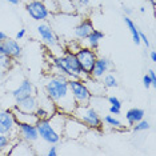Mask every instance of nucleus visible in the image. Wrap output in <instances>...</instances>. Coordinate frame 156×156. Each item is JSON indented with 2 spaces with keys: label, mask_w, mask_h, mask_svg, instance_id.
<instances>
[{
  "label": "nucleus",
  "mask_w": 156,
  "mask_h": 156,
  "mask_svg": "<svg viewBox=\"0 0 156 156\" xmlns=\"http://www.w3.org/2000/svg\"><path fill=\"white\" fill-rule=\"evenodd\" d=\"M68 77L60 72H52V75L45 81V95L51 99L56 109L66 115H72L76 108V103L71 95L68 87Z\"/></svg>",
  "instance_id": "1"
},
{
  "label": "nucleus",
  "mask_w": 156,
  "mask_h": 156,
  "mask_svg": "<svg viewBox=\"0 0 156 156\" xmlns=\"http://www.w3.org/2000/svg\"><path fill=\"white\" fill-rule=\"evenodd\" d=\"M72 116L80 120L87 129H101L103 120L96 109H94L90 105H76L75 111L72 112Z\"/></svg>",
  "instance_id": "2"
},
{
  "label": "nucleus",
  "mask_w": 156,
  "mask_h": 156,
  "mask_svg": "<svg viewBox=\"0 0 156 156\" xmlns=\"http://www.w3.org/2000/svg\"><path fill=\"white\" fill-rule=\"evenodd\" d=\"M68 87L71 91L73 100L76 105H90L92 100V95L88 90L87 84L81 79H69L68 80Z\"/></svg>",
  "instance_id": "3"
},
{
  "label": "nucleus",
  "mask_w": 156,
  "mask_h": 156,
  "mask_svg": "<svg viewBox=\"0 0 156 156\" xmlns=\"http://www.w3.org/2000/svg\"><path fill=\"white\" fill-rule=\"evenodd\" d=\"M36 128L39 137H41L48 144H58L62 140V133H59L56 128L51 124L49 119H39L36 122Z\"/></svg>",
  "instance_id": "4"
},
{
  "label": "nucleus",
  "mask_w": 156,
  "mask_h": 156,
  "mask_svg": "<svg viewBox=\"0 0 156 156\" xmlns=\"http://www.w3.org/2000/svg\"><path fill=\"white\" fill-rule=\"evenodd\" d=\"M16 126H17L16 119L11 109H3V111H0V133L8 135V137L12 141H16L19 139Z\"/></svg>",
  "instance_id": "5"
},
{
  "label": "nucleus",
  "mask_w": 156,
  "mask_h": 156,
  "mask_svg": "<svg viewBox=\"0 0 156 156\" xmlns=\"http://www.w3.org/2000/svg\"><path fill=\"white\" fill-rule=\"evenodd\" d=\"M37 32L39 36H40L41 41L45 47H48L49 49H62L64 51L62 47H60V39L56 35V32L54 31V28L49 26L48 23H40L37 26Z\"/></svg>",
  "instance_id": "6"
},
{
  "label": "nucleus",
  "mask_w": 156,
  "mask_h": 156,
  "mask_svg": "<svg viewBox=\"0 0 156 156\" xmlns=\"http://www.w3.org/2000/svg\"><path fill=\"white\" fill-rule=\"evenodd\" d=\"M87 131V127L84 126L80 120L73 118L72 115H68L64 123V128H63L62 136H66L67 139H77Z\"/></svg>",
  "instance_id": "7"
},
{
  "label": "nucleus",
  "mask_w": 156,
  "mask_h": 156,
  "mask_svg": "<svg viewBox=\"0 0 156 156\" xmlns=\"http://www.w3.org/2000/svg\"><path fill=\"white\" fill-rule=\"evenodd\" d=\"M63 59H64V63H66L68 71L75 77H77V79H81V80H87L88 77H90V75H88L86 71L83 69L80 62L77 60L76 55L73 54V52L64 51V52H63Z\"/></svg>",
  "instance_id": "8"
},
{
  "label": "nucleus",
  "mask_w": 156,
  "mask_h": 156,
  "mask_svg": "<svg viewBox=\"0 0 156 156\" xmlns=\"http://www.w3.org/2000/svg\"><path fill=\"white\" fill-rule=\"evenodd\" d=\"M26 11L27 13L32 17L36 22H44L47 20L51 13L47 9L43 0H32V2H27L26 3Z\"/></svg>",
  "instance_id": "9"
},
{
  "label": "nucleus",
  "mask_w": 156,
  "mask_h": 156,
  "mask_svg": "<svg viewBox=\"0 0 156 156\" xmlns=\"http://www.w3.org/2000/svg\"><path fill=\"white\" fill-rule=\"evenodd\" d=\"M75 55H76L77 60L80 62L83 69L86 71L88 75H90L92 68H94V66H95V62H96V59H98L96 49H92V48H88V47L81 45V47L76 51Z\"/></svg>",
  "instance_id": "10"
},
{
  "label": "nucleus",
  "mask_w": 156,
  "mask_h": 156,
  "mask_svg": "<svg viewBox=\"0 0 156 156\" xmlns=\"http://www.w3.org/2000/svg\"><path fill=\"white\" fill-rule=\"evenodd\" d=\"M0 54L7 55L9 58H12L13 60H17L22 58L23 55V48L19 44V41L16 39H5L4 41L0 43Z\"/></svg>",
  "instance_id": "11"
},
{
  "label": "nucleus",
  "mask_w": 156,
  "mask_h": 156,
  "mask_svg": "<svg viewBox=\"0 0 156 156\" xmlns=\"http://www.w3.org/2000/svg\"><path fill=\"white\" fill-rule=\"evenodd\" d=\"M17 136L27 143H35L39 139V132L36 128V124H30V123H17L16 126Z\"/></svg>",
  "instance_id": "12"
},
{
  "label": "nucleus",
  "mask_w": 156,
  "mask_h": 156,
  "mask_svg": "<svg viewBox=\"0 0 156 156\" xmlns=\"http://www.w3.org/2000/svg\"><path fill=\"white\" fill-rule=\"evenodd\" d=\"M111 68H112L111 60L107 59V58H103V56H98V59H96V62H95V66L91 71L90 76L94 77V79H101V77L104 76Z\"/></svg>",
  "instance_id": "13"
},
{
  "label": "nucleus",
  "mask_w": 156,
  "mask_h": 156,
  "mask_svg": "<svg viewBox=\"0 0 156 156\" xmlns=\"http://www.w3.org/2000/svg\"><path fill=\"white\" fill-rule=\"evenodd\" d=\"M31 95H35V87L28 79L23 80L19 84V87L12 91V98L15 99V101H19L27 96H31Z\"/></svg>",
  "instance_id": "14"
},
{
  "label": "nucleus",
  "mask_w": 156,
  "mask_h": 156,
  "mask_svg": "<svg viewBox=\"0 0 156 156\" xmlns=\"http://www.w3.org/2000/svg\"><path fill=\"white\" fill-rule=\"evenodd\" d=\"M94 28L95 27H94V23H92L91 19L86 17V19L80 20V23L77 24V26L75 27V30H73V35H75L76 40L83 41L84 39L94 31Z\"/></svg>",
  "instance_id": "15"
},
{
  "label": "nucleus",
  "mask_w": 156,
  "mask_h": 156,
  "mask_svg": "<svg viewBox=\"0 0 156 156\" xmlns=\"http://www.w3.org/2000/svg\"><path fill=\"white\" fill-rule=\"evenodd\" d=\"M15 107L17 109H20V111L35 113V111H36L37 107H39V100L35 95H31V96H27V98L22 99V100L16 101Z\"/></svg>",
  "instance_id": "16"
},
{
  "label": "nucleus",
  "mask_w": 156,
  "mask_h": 156,
  "mask_svg": "<svg viewBox=\"0 0 156 156\" xmlns=\"http://www.w3.org/2000/svg\"><path fill=\"white\" fill-rule=\"evenodd\" d=\"M104 37V32H101V31L99 30H95L88 35V36L84 39L83 41H80L81 45H84V47H88V48H92V49H98L99 47V43H100V40Z\"/></svg>",
  "instance_id": "17"
},
{
  "label": "nucleus",
  "mask_w": 156,
  "mask_h": 156,
  "mask_svg": "<svg viewBox=\"0 0 156 156\" xmlns=\"http://www.w3.org/2000/svg\"><path fill=\"white\" fill-rule=\"evenodd\" d=\"M12 113L16 119V123H30V124H36L37 122V116L32 112H24V111H20L17 109L16 107H13L12 109Z\"/></svg>",
  "instance_id": "18"
},
{
  "label": "nucleus",
  "mask_w": 156,
  "mask_h": 156,
  "mask_svg": "<svg viewBox=\"0 0 156 156\" xmlns=\"http://www.w3.org/2000/svg\"><path fill=\"white\" fill-rule=\"evenodd\" d=\"M56 4H58L59 13H64V15L77 13V8L73 0H56Z\"/></svg>",
  "instance_id": "19"
},
{
  "label": "nucleus",
  "mask_w": 156,
  "mask_h": 156,
  "mask_svg": "<svg viewBox=\"0 0 156 156\" xmlns=\"http://www.w3.org/2000/svg\"><path fill=\"white\" fill-rule=\"evenodd\" d=\"M144 115H145L144 109H141V108H131L126 113V120H127V123H128V126L132 127L133 124H136L137 122H140L141 119H144Z\"/></svg>",
  "instance_id": "20"
},
{
  "label": "nucleus",
  "mask_w": 156,
  "mask_h": 156,
  "mask_svg": "<svg viewBox=\"0 0 156 156\" xmlns=\"http://www.w3.org/2000/svg\"><path fill=\"white\" fill-rule=\"evenodd\" d=\"M88 87V90H90L91 95L92 96H95V95H103L105 91L104 86H103L101 81H99V79H94V77H88L87 80H84Z\"/></svg>",
  "instance_id": "21"
},
{
  "label": "nucleus",
  "mask_w": 156,
  "mask_h": 156,
  "mask_svg": "<svg viewBox=\"0 0 156 156\" xmlns=\"http://www.w3.org/2000/svg\"><path fill=\"white\" fill-rule=\"evenodd\" d=\"M123 20H124V23H126L127 28L129 30L131 35H132V40H133V43L136 44V45L141 44V43H140V36H139V31H140V30L137 28V26L132 22V19H131L129 16H127V15H124Z\"/></svg>",
  "instance_id": "22"
},
{
  "label": "nucleus",
  "mask_w": 156,
  "mask_h": 156,
  "mask_svg": "<svg viewBox=\"0 0 156 156\" xmlns=\"http://www.w3.org/2000/svg\"><path fill=\"white\" fill-rule=\"evenodd\" d=\"M13 141L8 137V135L0 133V155H8Z\"/></svg>",
  "instance_id": "23"
},
{
  "label": "nucleus",
  "mask_w": 156,
  "mask_h": 156,
  "mask_svg": "<svg viewBox=\"0 0 156 156\" xmlns=\"http://www.w3.org/2000/svg\"><path fill=\"white\" fill-rule=\"evenodd\" d=\"M104 123L111 127V128H115V129H124L126 128V127L122 124V122H120L115 115H107L104 118Z\"/></svg>",
  "instance_id": "24"
},
{
  "label": "nucleus",
  "mask_w": 156,
  "mask_h": 156,
  "mask_svg": "<svg viewBox=\"0 0 156 156\" xmlns=\"http://www.w3.org/2000/svg\"><path fill=\"white\" fill-rule=\"evenodd\" d=\"M101 83H103V86H104V88H116L119 86V83H118V79L115 77V75H112V73H105L104 76L101 77Z\"/></svg>",
  "instance_id": "25"
},
{
  "label": "nucleus",
  "mask_w": 156,
  "mask_h": 156,
  "mask_svg": "<svg viewBox=\"0 0 156 156\" xmlns=\"http://www.w3.org/2000/svg\"><path fill=\"white\" fill-rule=\"evenodd\" d=\"M13 63H15V60H13L12 58L0 54V69L2 71H4V72L9 71L13 67Z\"/></svg>",
  "instance_id": "26"
},
{
  "label": "nucleus",
  "mask_w": 156,
  "mask_h": 156,
  "mask_svg": "<svg viewBox=\"0 0 156 156\" xmlns=\"http://www.w3.org/2000/svg\"><path fill=\"white\" fill-rule=\"evenodd\" d=\"M150 127H151V124H150L148 120L141 119L140 122H137L136 124H133L132 129L135 131V132H143V131H148V129H150Z\"/></svg>",
  "instance_id": "27"
},
{
  "label": "nucleus",
  "mask_w": 156,
  "mask_h": 156,
  "mask_svg": "<svg viewBox=\"0 0 156 156\" xmlns=\"http://www.w3.org/2000/svg\"><path fill=\"white\" fill-rule=\"evenodd\" d=\"M47 9L49 11L51 15H55V13H59V9H58V4H56V0H43Z\"/></svg>",
  "instance_id": "28"
},
{
  "label": "nucleus",
  "mask_w": 156,
  "mask_h": 156,
  "mask_svg": "<svg viewBox=\"0 0 156 156\" xmlns=\"http://www.w3.org/2000/svg\"><path fill=\"white\" fill-rule=\"evenodd\" d=\"M81 47V43L79 40H73V41H69L68 44H67V47L64 48V51H69V52H73V54H76V51Z\"/></svg>",
  "instance_id": "29"
},
{
  "label": "nucleus",
  "mask_w": 156,
  "mask_h": 156,
  "mask_svg": "<svg viewBox=\"0 0 156 156\" xmlns=\"http://www.w3.org/2000/svg\"><path fill=\"white\" fill-rule=\"evenodd\" d=\"M35 115L37 116V119H47V118L51 116V113H49V111H47L45 108H43V107H40V105H39L37 109L35 111Z\"/></svg>",
  "instance_id": "30"
},
{
  "label": "nucleus",
  "mask_w": 156,
  "mask_h": 156,
  "mask_svg": "<svg viewBox=\"0 0 156 156\" xmlns=\"http://www.w3.org/2000/svg\"><path fill=\"white\" fill-rule=\"evenodd\" d=\"M107 100H108V103H109L111 105H115V107L122 108V101L119 100V98H116V96H108Z\"/></svg>",
  "instance_id": "31"
},
{
  "label": "nucleus",
  "mask_w": 156,
  "mask_h": 156,
  "mask_svg": "<svg viewBox=\"0 0 156 156\" xmlns=\"http://www.w3.org/2000/svg\"><path fill=\"white\" fill-rule=\"evenodd\" d=\"M76 4V8H88L90 7V0H73Z\"/></svg>",
  "instance_id": "32"
},
{
  "label": "nucleus",
  "mask_w": 156,
  "mask_h": 156,
  "mask_svg": "<svg viewBox=\"0 0 156 156\" xmlns=\"http://www.w3.org/2000/svg\"><path fill=\"white\" fill-rule=\"evenodd\" d=\"M143 86H144L145 88L152 87V80H151V77H150V75H148V73H145V75L143 76Z\"/></svg>",
  "instance_id": "33"
},
{
  "label": "nucleus",
  "mask_w": 156,
  "mask_h": 156,
  "mask_svg": "<svg viewBox=\"0 0 156 156\" xmlns=\"http://www.w3.org/2000/svg\"><path fill=\"white\" fill-rule=\"evenodd\" d=\"M139 36H140V43H143L147 48L150 47V40H148V37L145 36V35H144L143 32H141V31H139Z\"/></svg>",
  "instance_id": "34"
},
{
  "label": "nucleus",
  "mask_w": 156,
  "mask_h": 156,
  "mask_svg": "<svg viewBox=\"0 0 156 156\" xmlns=\"http://www.w3.org/2000/svg\"><path fill=\"white\" fill-rule=\"evenodd\" d=\"M47 155H48V156H55V155H58V145H56V144H51V147H49Z\"/></svg>",
  "instance_id": "35"
},
{
  "label": "nucleus",
  "mask_w": 156,
  "mask_h": 156,
  "mask_svg": "<svg viewBox=\"0 0 156 156\" xmlns=\"http://www.w3.org/2000/svg\"><path fill=\"white\" fill-rule=\"evenodd\" d=\"M120 112H122V108L119 107H115V105H109V113L111 115H120Z\"/></svg>",
  "instance_id": "36"
},
{
  "label": "nucleus",
  "mask_w": 156,
  "mask_h": 156,
  "mask_svg": "<svg viewBox=\"0 0 156 156\" xmlns=\"http://www.w3.org/2000/svg\"><path fill=\"white\" fill-rule=\"evenodd\" d=\"M148 75H150L151 80H152V87L156 86V75H155V71L154 69H150L148 71Z\"/></svg>",
  "instance_id": "37"
},
{
  "label": "nucleus",
  "mask_w": 156,
  "mask_h": 156,
  "mask_svg": "<svg viewBox=\"0 0 156 156\" xmlns=\"http://www.w3.org/2000/svg\"><path fill=\"white\" fill-rule=\"evenodd\" d=\"M24 36H26V30H24V28H22V30L17 31V34H16V40H22Z\"/></svg>",
  "instance_id": "38"
},
{
  "label": "nucleus",
  "mask_w": 156,
  "mask_h": 156,
  "mask_svg": "<svg viewBox=\"0 0 156 156\" xmlns=\"http://www.w3.org/2000/svg\"><path fill=\"white\" fill-rule=\"evenodd\" d=\"M123 12H124V15L129 16L131 13H132V9H131L129 7H123Z\"/></svg>",
  "instance_id": "39"
},
{
  "label": "nucleus",
  "mask_w": 156,
  "mask_h": 156,
  "mask_svg": "<svg viewBox=\"0 0 156 156\" xmlns=\"http://www.w3.org/2000/svg\"><path fill=\"white\" fill-rule=\"evenodd\" d=\"M5 2H8L9 4H12V5H19L20 3H22V0H5Z\"/></svg>",
  "instance_id": "40"
},
{
  "label": "nucleus",
  "mask_w": 156,
  "mask_h": 156,
  "mask_svg": "<svg viewBox=\"0 0 156 156\" xmlns=\"http://www.w3.org/2000/svg\"><path fill=\"white\" fill-rule=\"evenodd\" d=\"M5 39H8V36H7V34H4L3 31H0V43H2V41H4Z\"/></svg>",
  "instance_id": "41"
},
{
  "label": "nucleus",
  "mask_w": 156,
  "mask_h": 156,
  "mask_svg": "<svg viewBox=\"0 0 156 156\" xmlns=\"http://www.w3.org/2000/svg\"><path fill=\"white\" fill-rule=\"evenodd\" d=\"M150 58H151V60H152V62H156V54H155V51H151L150 52Z\"/></svg>",
  "instance_id": "42"
},
{
  "label": "nucleus",
  "mask_w": 156,
  "mask_h": 156,
  "mask_svg": "<svg viewBox=\"0 0 156 156\" xmlns=\"http://www.w3.org/2000/svg\"><path fill=\"white\" fill-rule=\"evenodd\" d=\"M140 12H141V13L145 12V7H140Z\"/></svg>",
  "instance_id": "43"
},
{
  "label": "nucleus",
  "mask_w": 156,
  "mask_h": 156,
  "mask_svg": "<svg viewBox=\"0 0 156 156\" xmlns=\"http://www.w3.org/2000/svg\"><path fill=\"white\" fill-rule=\"evenodd\" d=\"M4 71H2V69H0V77H3V76H4Z\"/></svg>",
  "instance_id": "44"
},
{
  "label": "nucleus",
  "mask_w": 156,
  "mask_h": 156,
  "mask_svg": "<svg viewBox=\"0 0 156 156\" xmlns=\"http://www.w3.org/2000/svg\"><path fill=\"white\" fill-rule=\"evenodd\" d=\"M26 2H32V0H26Z\"/></svg>",
  "instance_id": "45"
}]
</instances>
